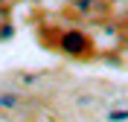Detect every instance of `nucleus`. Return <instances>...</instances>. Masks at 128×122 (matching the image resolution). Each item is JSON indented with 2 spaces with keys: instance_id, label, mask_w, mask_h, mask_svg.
I'll use <instances>...</instances> for the list:
<instances>
[{
  "instance_id": "obj_1",
  "label": "nucleus",
  "mask_w": 128,
  "mask_h": 122,
  "mask_svg": "<svg viewBox=\"0 0 128 122\" xmlns=\"http://www.w3.org/2000/svg\"><path fill=\"white\" fill-rule=\"evenodd\" d=\"M0 105H3V108H18L20 99H18V96H0Z\"/></svg>"
}]
</instances>
